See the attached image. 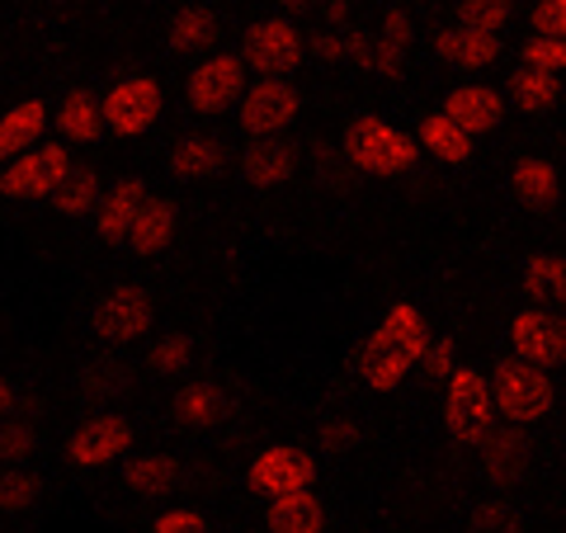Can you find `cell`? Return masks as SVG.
<instances>
[{
  "label": "cell",
  "instance_id": "6da1fadb",
  "mask_svg": "<svg viewBox=\"0 0 566 533\" xmlns=\"http://www.w3.org/2000/svg\"><path fill=\"white\" fill-rule=\"evenodd\" d=\"M430 341L434 335H430L424 312L416 302H397V307L382 312V322L364 341V349L354 354V368H359V378L374 387V393H397L406 383V373L424 359Z\"/></svg>",
  "mask_w": 566,
  "mask_h": 533
},
{
  "label": "cell",
  "instance_id": "7a4b0ae2",
  "mask_svg": "<svg viewBox=\"0 0 566 533\" xmlns=\"http://www.w3.org/2000/svg\"><path fill=\"white\" fill-rule=\"evenodd\" d=\"M340 156L364 175H406L420 161V137L401 133L397 123H387L378 114H364L345 128Z\"/></svg>",
  "mask_w": 566,
  "mask_h": 533
},
{
  "label": "cell",
  "instance_id": "3957f363",
  "mask_svg": "<svg viewBox=\"0 0 566 533\" xmlns=\"http://www.w3.org/2000/svg\"><path fill=\"white\" fill-rule=\"evenodd\" d=\"M491 397H495V411L510 425H538L553 416L557 406V387L547 378V368L538 364H524V359H501L491 368Z\"/></svg>",
  "mask_w": 566,
  "mask_h": 533
},
{
  "label": "cell",
  "instance_id": "277c9868",
  "mask_svg": "<svg viewBox=\"0 0 566 533\" xmlns=\"http://www.w3.org/2000/svg\"><path fill=\"white\" fill-rule=\"evenodd\" d=\"M495 420H501V411H495V397H491V378L468 364H458L449 378V397H444L449 435L463 443V449H482L495 435Z\"/></svg>",
  "mask_w": 566,
  "mask_h": 533
},
{
  "label": "cell",
  "instance_id": "5b68a950",
  "mask_svg": "<svg viewBox=\"0 0 566 533\" xmlns=\"http://www.w3.org/2000/svg\"><path fill=\"white\" fill-rule=\"evenodd\" d=\"M241 58H245L251 71H260V76H293V71L303 66V58H307V39H303V29H297L293 20L270 14V20H255L251 29H245Z\"/></svg>",
  "mask_w": 566,
  "mask_h": 533
},
{
  "label": "cell",
  "instance_id": "8992f818",
  "mask_svg": "<svg viewBox=\"0 0 566 533\" xmlns=\"http://www.w3.org/2000/svg\"><path fill=\"white\" fill-rule=\"evenodd\" d=\"M237 109H241L237 123L245 137H274L303 114V95H297V85L289 76H260L255 85H245Z\"/></svg>",
  "mask_w": 566,
  "mask_h": 533
},
{
  "label": "cell",
  "instance_id": "52a82bcc",
  "mask_svg": "<svg viewBox=\"0 0 566 533\" xmlns=\"http://www.w3.org/2000/svg\"><path fill=\"white\" fill-rule=\"evenodd\" d=\"M185 95L193 104V114H227L237 109L245 95V58L241 52H212L189 71Z\"/></svg>",
  "mask_w": 566,
  "mask_h": 533
},
{
  "label": "cell",
  "instance_id": "ba28073f",
  "mask_svg": "<svg viewBox=\"0 0 566 533\" xmlns=\"http://www.w3.org/2000/svg\"><path fill=\"white\" fill-rule=\"evenodd\" d=\"M66 175H71V151L57 147V142H43V147L6 161V170H0V194H6V199H52Z\"/></svg>",
  "mask_w": 566,
  "mask_h": 533
},
{
  "label": "cell",
  "instance_id": "9c48e42d",
  "mask_svg": "<svg viewBox=\"0 0 566 533\" xmlns=\"http://www.w3.org/2000/svg\"><path fill=\"white\" fill-rule=\"evenodd\" d=\"M104 104V128L118 133V137H142L147 128H156V118L166 109V95L151 76H123L109 85V95L99 100Z\"/></svg>",
  "mask_w": 566,
  "mask_h": 533
},
{
  "label": "cell",
  "instance_id": "30bf717a",
  "mask_svg": "<svg viewBox=\"0 0 566 533\" xmlns=\"http://www.w3.org/2000/svg\"><path fill=\"white\" fill-rule=\"evenodd\" d=\"M245 482H251L260 495H293V491H312L316 482V458L307 449H297V443H270V449H260L251 458V468H245Z\"/></svg>",
  "mask_w": 566,
  "mask_h": 533
},
{
  "label": "cell",
  "instance_id": "8fae6325",
  "mask_svg": "<svg viewBox=\"0 0 566 533\" xmlns=\"http://www.w3.org/2000/svg\"><path fill=\"white\" fill-rule=\"evenodd\" d=\"M510 349H515V359L553 373L566 364V322L547 307H524L510 322Z\"/></svg>",
  "mask_w": 566,
  "mask_h": 533
},
{
  "label": "cell",
  "instance_id": "7c38bea8",
  "mask_svg": "<svg viewBox=\"0 0 566 533\" xmlns=\"http://www.w3.org/2000/svg\"><path fill=\"white\" fill-rule=\"evenodd\" d=\"M91 331L99 341L123 345V341H137V335L151 331V297L142 289H114L95 302L91 312Z\"/></svg>",
  "mask_w": 566,
  "mask_h": 533
},
{
  "label": "cell",
  "instance_id": "4fadbf2b",
  "mask_svg": "<svg viewBox=\"0 0 566 533\" xmlns=\"http://www.w3.org/2000/svg\"><path fill=\"white\" fill-rule=\"evenodd\" d=\"M133 449V420L123 416H91L66 443V458L76 468H109L114 458Z\"/></svg>",
  "mask_w": 566,
  "mask_h": 533
},
{
  "label": "cell",
  "instance_id": "5bb4252c",
  "mask_svg": "<svg viewBox=\"0 0 566 533\" xmlns=\"http://www.w3.org/2000/svg\"><path fill=\"white\" fill-rule=\"evenodd\" d=\"M293 170H297V147H293V142H283L279 133H274V137H251V142H245V156H241L245 185H255V189H279V185L293 180Z\"/></svg>",
  "mask_w": 566,
  "mask_h": 533
},
{
  "label": "cell",
  "instance_id": "9a60e30c",
  "mask_svg": "<svg viewBox=\"0 0 566 533\" xmlns=\"http://www.w3.org/2000/svg\"><path fill=\"white\" fill-rule=\"evenodd\" d=\"M434 58L453 71H486L501 58V33H476L463 24H449L434 33Z\"/></svg>",
  "mask_w": 566,
  "mask_h": 533
},
{
  "label": "cell",
  "instance_id": "2e32d148",
  "mask_svg": "<svg viewBox=\"0 0 566 533\" xmlns=\"http://www.w3.org/2000/svg\"><path fill=\"white\" fill-rule=\"evenodd\" d=\"M444 114L458 118L472 137H482L491 128H501V118H505V95L501 91H491V85H458V91H449L444 100Z\"/></svg>",
  "mask_w": 566,
  "mask_h": 533
},
{
  "label": "cell",
  "instance_id": "e0dca14e",
  "mask_svg": "<svg viewBox=\"0 0 566 533\" xmlns=\"http://www.w3.org/2000/svg\"><path fill=\"white\" fill-rule=\"evenodd\" d=\"M52 123V109L43 100H20L14 109L0 114V161H14V156H24L39 147V137L48 133Z\"/></svg>",
  "mask_w": 566,
  "mask_h": 533
},
{
  "label": "cell",
  "instance_id": "ac0fdd59",
  "mask_svg": "<svg viewBox=\"0 0 566 533\" xmlns=\"http://www.w3.org/2000/svg\"><path fill=\"white\" fill-rule=\"evenodd\" d=\"M147 185L142 180H118L109 194H104V203H99V237L104 241H114V245H128V232H133V222H137V212L147 208Z\"/></svg>",
  "mask_w": 566,
  "mask_h": 533
},
{
  "label": "cell",
  "instance_id": "d6986e66",
  "mask_svg": "<svg viewBox=\"0 0 566 533\" xmlns=\"http://www.w3.org/2000/svg\"><path fill=\"white\" fill-rule=\"evenodd\" d=\"M416 137H420V151H430L434 161H444V166L472 161V142H476V137H472L458 118H449L444 109H439V114H424Z\"/></svg>",
  "mask_w": 566,
  "mask_h": 533
},
{
  "label": "cell",
  "instance_id": "ffe728a7",
  "mask_svg": "<svg viewBox=\"0 0 566 533\" xmlns=\"http://www.w3.org/2000/svg\"><path fill=\"white\" fill-rule=\"evenodd\" d=\"M170 411L185 430H212V425L227 420V393L218 383H185L180 393H175Z\"/></svg>",
  "mask_w": 566,
  "mask_h": 533
},
{
  "label": "cell",
  "instance_id": "44dd1931",
  "mask_svg": "<svg viewBox=\"0 0 566 533\" xmlns=\"http://www.w3.org/2000/svg\"><path fill=\"white\" fill-rule=\"evenodd\" d=\"M270 533H322L326 529V505L312 491H293V495H274L264 510Z\"/></svg>",
  "mask_w": 566,
  "mask_h": 533
},
{
  "label": "cell",
  "instance_id": "7402d4cb",
  "mask_svg": "<svg viewBox=\"0 0 566 533\" xmlns=\"http://www.w3.org/2000/svg\"><path fill=\"white\" fill-rule=\"evenodd\" d=\"M482 472H486V482L491 487H510V482H520L524 477V463H528V443L520 435V425H510L505 435H491L482 443Z\"/></svg>",
  "mask_w": 566,
  "mask_h": 533
},
{
  "label": "cell",
  "instance_id": "603a6c76",
  "mask_svg": "<svg viewBox=\"0 0 566 533\" xmlns=\"http://www.w3.org/2000/svg\"><path fill=\"white\" fill-rule=\"evenodd\" d=\"M510 185H515V199L524 208H538V212L562 199V175H557V166H547L543 156H524V161H515Z\"/></svg>",
  "mask_w": 566,
  "mask_h": 533
},
{
  "label": "cell",
  "instance_id": "cb8c5ba5",
  "mask_svg": "<svg viewBox=\"0 0 566 533\" xmlns=\"http://www.w3.org/2000/svg\"><path fill=\"white\" fill-rule=\"evenodd\" d=\"M175 203L166 199H147V208L137 212V222H133V232H128V251L133 255H161L166 245L175 241Z\"/></svg>",
  "mask_w": 566,
  "mask_h": 533
},
{
  "label": "cell",
  "instance_id": "d4e9b609",
  "mask_svg": "<svg viewBox=\"0 0 566 533\" xmlns=\"http://www.w3.org/2000/svg\"><path fill=\"white\" fill-rule=\"evenodd\" d=\"M562 100V76H553V71H534V66H520L515 76H510V104H515L520 114H547L557 109Z\"/></svg>",
  "mask_w": 566,
  "mask_h": 533
},
{
  "label": "cell",
  "instance_id": "484cf974",
  "mask_svg": "<svg viewBox=\"0 0 566 533\" xmlns=\"http://www.w3.org/2000/svg\"><path fill=\"white\" fill-rule=\"evenodd\" d=\"M52 118H57V133L66 142H99L104 133V104L91 91H71Z\"/></svg>",
  "mask_w": 566,
  "mask_h": 533
},
{
  "label": "cell",
  "instance_id": "4316f807",
  "mask_svg": "<svg viewBox=\"0 0 566 533\" xmlns=\"http://www.w3.org/2000/svg\"><path fill=\"white\" fill-rule=\"evenodd\" d=\"M222 142H212V137H185V142H175L170 147V161L166 170L175 175V180H208V175H218L222 170Z\"/></svg>",
  "mask_w": 566,
  "mask_h": 533
},
{
  "label": "cell",
  "instance_id": "83f0119b",
  "mask_svg": "<svg viewBox=\"0 0 566 533\" xmlns=\"http://www.w3.org/2000/svg\"><path fill=\"white\" fill-rule=\"evenodd\" d=\"M180 463L170 453H137L128 468H123V482H128L137 495H166L180 487Z\"/></svg>",
  "mask_w": 566,
  "mask_h": 533
},
{
  "label": "cell",
  "instance_id": "f1b7e54d",
  "mask_svg": "<svg viewBox=\"0 0 566 533\" xmlns=\"http://www.w3.org/2000/svg\"><path fill=\"white\" fill-rule=\"evenodd\" d=\"M218 39V14L208 6H180L170 14V29H166V43L175 52H193V48H208Z\"/></svg>",
  "mask_w": 566,
  "mask_h": 533
},
{
  "label": "cell",
  "instance_id": "f546056e",
  "mask_svg": "<svg viewBox=\"0 0 566 533\" xmlns=\"http://www.w3.org/2000/svg\"><path fill=\"white\" fill-rule=\"evenodd\" d=\"M52 203H57L62 218H85V212H95V208L104 203L99 175H95V170H76V166H71V175L57 185V194H52Z\"/></svg>",
  "mask_w": 566,
  "mask_h": 533
},
{
  "label": "cell",
  "instance_id": "4dcf8cb0",
  "mask_svg": "<svg viewBox=\"0 0 566 533\" xmlns=\"http://www.w3.org/2000/svg\"><path fill=\"white\" fill-rule=\"evenodd\" d=\"M524 297L528 302H566V260L534 255L524 264Z\"/></svg>",
  "mask_w": 566,
  "mask_h": 533
},
{
  "label": "cell",
  "instance_id": "1f68e13d",
  "mask_svg": "<svg viewBox=\"0 0 566 533\" xmlns=\"http://www.w3.org/2000/svg\"><path fill=\"white\" fill-rule=\"evenodd\" d=\"M453 24L476 29V33H501L510 24V0H458Z\"/></svg>",
  "mask_w": 566,
  "mask_h": 533
},
{
  "label": "cell",
  "instance_id": "d6a6232c",
  "mask_svg": "<svg viewBox=\"0 0 566 533\" xmlns=\"http://www.w3.org/2000/svg\"><path fill=\"white\" fill-rule=\"evenodd\" d=\"M472 533H524V520H520V510L510 505V501H482L472 510Z\"/></svg>",
  "mask_w": 566,
  "mask_h": 533
},
{
  "label": "cell",
  "instance_id": "836d02e7",
  "mask_svg": "<svg viewBox=\"0 0 566 533\" xmlns=\"http://www.w3.org/2000/svg\"><path fill=\"white\" fill-rule=\"evenodd\" d=\"M39 477L33 472H20V463H14L10 472H0V510H29L33 501H39Z\"/></svg>",
  "mask_w": 566,
  "mask_h": 533
},
{
  "label": "cell",
  "instance_id": "e575fe53",
  "mask_svg": "<svg viewBox=\"0 0 566 533\" xmlns=\"http://www.w3.org/2000/svg\"><path fill=\"white\" fill-rule=\"evenodd\" d=\"M520 62L534 66V71H553V76H562L566 71V39H547V33H538V39H528L520 48Z\"/></svg>",
  "mask_w": 566,
  "mask_h": 533
},
{
  "label": "cell",
  "instance_id": "d590c367",
  "mask_svg": "<svg viewBox=\"0 0 566 533\" xmlns=\"http://www.w3.org/2000/svg\"><path fill=\"white\" fill-rule=\"evenodd\" d=\"M189 359H193L189 335H166V341H156V349H151V368L161 373V378H180L189 368Z\"/></svg>",
  "mask_w": 566,
  "mask_h": 533
},
{
  "label": "cell",
  "instance_id": "8d00e7d4",
  "mask_svg": "<svg viewBox=\"0 0 566 533\" xmlns=\"http://www.w3.org/2000/svg\"><path fill=\"white\" fill-rule=\"evenodd\" d=\"M33 449H39V435H33V425H24V420L0 425V463H24Z\"/></svg>",
  "mask_w": 566,
  "mask_h": 533
},
{
  "label": "cell",
  "instance_id": "74e56055",
  "mask_svg": "<svg viewBox=\"0 0 566 533\" xmlns=\"http://www.w3.org/2000/svg\"><path fill=\"white\" fill-rule=\"evenodd\" d=\"M316 439H322V453H349V449H359L364 430L345 416H331V420H322V435Z\"/></svg>",
  "mask_w": 566,
  "mask_h": 533
},
{
  "label": "cell",
  "instance_id": "f35d334b",
  "mask_svg": "<svg viewBox=\"0 0 566 533\" xmlns=\"http://www.w3.org/2000/svg\"><path fill=\"white\" fill-rule=\"evenodd\" d=\"M349 48H354V29H322L316 39L307 43L312 58H326V62H349Z\"/></svg>",
  "mask_w": 566,
  "mask_h": 533
},
{
  "label": "cell",
  "instance_id": "ab89813d",
  "mask_svg": "<svg viewBox=\"0 0 566 533\" xmlns=\"http://www.w3.org/2000/svg\"><path fill=\"white\" fill-rule=\"evenodd\" d=\"M424 373H430V378H453V368H458V345L449 341V335H439V341H430V349H424Z\"/></svg>",
  "mask_w": 566,
  "mask_h": 533
},
{
  "label": "cell",
  "instance_id": "60d3db41",
  "mask_svg": "<svg viewBox=\"0 0 566 533\" xmlns=\"http://www.w3.org/2000/svg\"><path fill=\"white\" fill-rule=\"evenodd\" d=\"M534 33L566 39V0H538L534 6Z\"/></svg>",
  "mask_w": 566,
  "mask_h": 533
},
{
  "label": "cell",
  "instance_id": "b9f144b4",
  "mask_svg": "<svg viewBox=\"0 0 566 533\" xmlns=\"http://www.w3.org/2000/svg\"><path fill=\"white\" fill-rule=\"evenodd\" d=\"M81 387H85V393H95V397L118 393V387H123V368L118 364H91V368H85V378H81Z\"/></svg>",
  "mask_w": 566,
  "mask_h": 533
},
{
  "label": "cell",
  "instance_id": "7bdbcfd3",
  "mask_svg": "<svg viewBox=\"0 0 566 533\" xmlns=\"http://www.w3.org/2000/svg\"><path fill=\"white\" fill-rule=\"evenodd\" d=\"M151 533H208V520L199 510H166Z\"/></svg>",
  "mask_w": 566,
  "mask_h": 533
},
{
  "label": "cell",
  "instance_id": "ee69618b",
  "mask_svg": "<svg viewBox=\"0 0 566 533\" xmlns=\"http://www.w3.org/2000/svg\"><path fill=\"white\" fill-rule=\"evenodd\" d=\"M411 33H416V24H411V14L406 10H387L382 14V39L392 48H411Z\"/></svg>",
  "mask_w": 566,
  "mask_h": 533
},
{
  "label": "cell",
  "instance_id": "f6af8a7d",
  "mask_svg": "<svg viewBox=\"0 0 566 533\" xmlns=\"http://www.w3.org/2000/svg\"><path fill=\"white\" fill-rule=\"evenodd\" d=\"M322 14H326V29H345L349 24V0H322Z\"/></svg>",
  "mask_w": 566,
  "mask_h": 533
},
{
  "label": "cell",
  "instance_id": "bcb514c9",
  "mask_svg": "<svg viewBox=\"0 0 566 533\" xmlns=\"http://www.w3.org/2000/svg\"><path fill=\"white\" fill-rule=\"evenodd\" d=\"M279 10H289V14H303V10H312V6H322V0H274Z\"/></svg>",
  "mask_w": 566,
  "mask_h": 533
},
{
  "label": "cell",
  "instance_id": "7dc6e473",
  "mask_svg": "<svg viewBox=\"0 0 566 533\" xmlns=\"http://www.w3.org/2000/svg\"><path fill=\"white\" fill-rule=\"evenodd\" d=\"M10 406H14V387L0 378V416H10Z\"/></svg>",
  "mask_w": 566,
  "mask_h": 533
}]
</instances>
